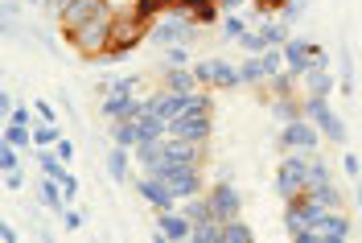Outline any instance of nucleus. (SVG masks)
I'll list each match as a JSON object with an SVG mask.
<instances>
[{"label": "nucleus", "instance_id": "obj_1", "mask_svg": "<svg viewBox=\"0 0 362 243\" xmlns=\"http://www.w3.org/2000/svg\"><path fill=\"white\" fill-rule=\"evenodd\" d=\"M140 169H160V165H202V145L185 136H160L136 149Z\"/></svg>", "mask_w": 362, "mask_h": 243}, {"label": "nucleus", "instance_id": "obj_2", "mask_svg": "<svg viewBox=\"0 0 362 243\" xmlns=\"http://www.w3.org/2000/svg\"><path fill=\"white\" fill-rule=\"evenodd\" d=\"M112 29H115V9H103V13H95L90 21L78 25L74 33H66V38L83 58H103V54L112 50Z\"/></svg>", "mask_w": 362, "mask_h": 243}, {"label": "nucleus", "instance_id": "obj_3", "mask_svg": "<svg viewBox=\"0 0 362 243\" xmlns=\"http://www.w3.org/2000/svg\"><path fill=\"white\" fill-rule=\"evenodd\" d=\"M202 29L206 25H198L194 17H185V13H173V9H169L165 17L153 21V33H148V38L160 42V45H185V50H189V45L202 38Z\"/></svg>", "mask_w": 362, "mask_h": 243}, {"label": "nucleus", "instance_id": "obj_4", "mask_svg": "<svg viewBox=\"0 0 362 243\" xmlns=\"http://www.w3.org/2000/svg\"><path fill=\"white\" fill-rule=\"evenodd\" d=\"M309 165H313V157H309V153H296V149L284 153L280 174H276V194H280L284 202L300 198V194L309 190Z\"/></svg>", "mask_w": 362, "mask_h": 243}, {"label": "nucleus", "instance_id": "obj_5", "mask_svg": "<svg viewBox=\"0 0 362 243\" xmlns=\"http://www.w3.org/2000/svg\"><path fill=\"white\" fill-rule=\"evenodd\" d=\"M300 108H305V120H313L321 136H329V145H346V124H341V115L329 108V99H321V95H305L300 99Z\"/></svg>", "mask_w": 362, "mask_h": 243}, {"label": "nucleus", "instance_id": "obj_6", "mask_svg": "<svg viewBox=\"0 0 362 243\" xmlns=\"http://www.w3.org/2000/svg\"><path fill=\"white\" fill-rule=\"evenodd\" d=\"M153 177L165 181V190L173 194V198H194L198 190H202V174H198V165H160V169H148Z\"/></svg>", "mask_w": 362, "mask_h": 243}, {"label": "nucleus", "instance_id": "obj_7", "mask_svg": "<svg viewBox=\"0 0 362 243\" xmlns=\"http://www.w3.org/2000/svg\"><path fill=\"white\" fill-rule=\"evenodd\" d=\"M194 79L198 83H210V87H243V74L235 62H223V58H202V62H194Z\"/></svg>", "mask_w": 362, "mask_h": 243}, {"label": "nucleus", "instance_id": "obj_8", "mask_svg": "<svg viewBox=\"0 0 362 243\" xmlns=\"http://www.w3.org/2000/svg\"><path fill=\"white\" fill-rule=\"evenodd\" d=\"M206 198H210V210H214V219H218V222H230V219H239V215H243V194H239V190H235V181H226V177L214 181V190H210Z\"/></svg>", "mask_w": 362, "mask_h": 243}, {"label": "nucleus", "instance_id": "obj_9", "mask_svg": "<svg viewBox=\"0 0 362 243\" xmlns=\"http://www.w3.org/2000/svg\"><path fill=\"white\" fill-rule=\"evenodd\" d=\"M317 145H321V128H317L313 120H305V115L280 128V149H284V153H288V149H296V153H313Z\"/></svg>", "mask_w": 362, "mask_h": 243}, {"label": "nucleus", "instance_id": "obj_10", "mask_svg": "<svg viewBox=\"0 0 362 243\" xmlns=\"http://www.w3.org/2000/svg\"><path fill=\"white\" fill-rule=\"evenodd\" d=\"M210 128H214L210 111H181L177 120L169 124V136H185V140H198V145H206V140H210Z\"/></svg>", "mask_w": 362, "mask_h": 243}, {"label": "nucleus", "instance_id": "obj_11", "mask_svg": "<svg viewBox=\"0 0 362 243\" xmlns=\"http://www.w3.org/2000/svg\"><path fill=\"white\" fill-rule=\"evenodd\" d=\"M99 111L107 120H140L148 111V99H140V95H103L99 99Z\"/></svg>", "mask_w": 362, "mask_h": 243}, {"label": "nucleus", "instance_id": "obj_12", "mask_svg": "<svg viewBox=\"0 0 362 243\" xmlns=\"http://www.w3.org/2000/svg\"><path fill=\"white\" fill-rule=\"evenodd\" d=\"M280 50H284V67L293 70V74H305V70L313 67V54L321 45L309 42V38H293V33H288V42L280 45Z\"/></svg>", "mask_w": 362, "mask_h": 243}, {"label": "nucleus", "instance_id": "obj_13", "mask_svg": "<svg viewBox=\"0 0 362 243\" xmlns=\"http://www.w3.org/2000/svg\"><path fill=\"white\" fill-rule=\"evenodd\" d=\"M346 235H350V219H346L341 210H329V215H325V219L317 222V227H309V231H305V239H300V243H313V239L341 243Z\"/></svg>", "mask_w": 362, "mask_h": 243}, {"label": "nucleus", "instance_id": "obj_14", "mask_svg": "<svg viewBox=\"0 0 362 243\" xmlns=\"http://www.w3.org/2000/svg\"><path fill=\"white\" fill-rule=\"evenodd\" d=\"M132 186H136V194H140L144 202H153L157 210H173V206H177V198L165 190V181H160V177H153L148 169H144L140 177H132Z\"/></svg>", "mask_w": 362, "mask_h": 243}, {"label": "nucleus", "instance_id": "obj_15", "mask_svg": "<svg viewBox=\"0 0 362 243\" xmlns=\"http://www.w3.org/2000/svg\"><path fill=\"white\" fill-rule=\"evenodd\" d=\"M103 9H112L107 0H70L66 9H62V17H58V25H62V33H74L83 21H90L95 13H103Z\"/></svg>", "mask_w": 362, "mask_h": 243}, {"label": "nucleus", "instance_id": "obj_16", "mask_svg": "<svg viewBox=\"0 0 362 243\" xmlns=\"http://www.w3.org/2000/svg\"><path fill=\"white\" fill-rule=\"evenodd\" d=\"M157 231L165 235V239L181 243V239H189V235H194V222H189L177 206H173V210H157Z\"/></svg>", "mask_w": 362, "mask_h": 243}, {"label": "nucleus", "instance_id": "obj_17", "mask_svg": "<svg viewBox=\"0 0 362 243\" xmlns=\"http://www.w3.org/2000/svg\"><path fill=\"white\" fill-rule=\"evenodd\" d=\"M181 108H185V95H177V91H169V87L157 91V95H148V111L160 115L165 124H173V120L181 115Z\"/></svg>", "mask_w": 362, "mask_h": 243}, {"label": "nucleus", "instance_id": "obj_18", "mask_svg": "<svg viewBox=\"0 0 362 243\" xmlns=\"http://www.w3.org/2000/svg\"><path fill=\"white\" fill-rule=\"evenodd\" d=\"M300 83H305L309 95H321V99H329L334 87H338V83H334V74H329V67H321V62H313V67L305 70V74H300Z\"/></svg>", "mask_w": 362, "mask_h": 243}, {"label": "nucleus", "instance_id": "obj_19", "mask_svg": "<svg viewBox=\"0 0 362 243\" xmlns=\"http://www.w3.org/2000/svg\"><path fill=\"white\" fill-rule=\"evenodd\" d=\"M239 74H243V83H251V87H264L272 79L268 62H264V54H247L243 62H239Z\"/></svg>", "mask_w": 362, "mask_h": 243}, {"label": "nucleus", "instance_id": "obj_20", "mask_svg": "<svg viewBox=\"0 0 362 243\" xmlns=\"http://www.w3.org/2000/svg\"><path fill=\"white\" fill-rule=\"evenodd\" d=\"M165 87L177 91V95H189V91H198L202 83L194 79V67H169L165 70Z\"/></svg>", "mask_w": 362, "mask_h": 243}, {"label": "nucleus", "instance_id": "obj_21", "mask_svg": "<svg viewBox=\"0 0 362 243\" xmlns=\"http://www.w3.org/2000/svg\"><path fill=\"white\" fill-rule=\"evenodd\" d=\"M37 194H42V202L49 206V210H54V215H62V210L70 206V202H66V194H62V186H58V181H54L49 174H45V177H37Z\"/></svg>", "mask_w": 362, "mask_h": 243}, {"label": "nucleus", "instance_id": "obj_22", "mask_svg": "<svg viewBox=\"0 0 362 243\" xmlns=\"http://www.w3.org/2000/svg\"><path fill=\"white\" fill-rule=\"evenodd\" d=\"M255 29H259L264 45H284V42H288V25L276 21V17H268V13H264V17L255 21Z\"/></svg>", "mask_w": 362, "mask_h": 243}, {"label": "nucleus", "instance_id": "obj_23", "mask_svg": "<svg viewBox=\"0 0 362 243\" xmlns=\"http://www.w3.org/2000/svg\"><path fill=\"white\" fill-rule=\"evenodd\" d=\"M4 145H13V149H21V153H37V145H33V128H25V124H4Z\"/></svg>", "mask_w": 362, "mask_h": 243}, {"label": "nucleus", "instance_id": "obj_24", "mask_svg": "<svg viewBox=\"0 0 362 243\" xmlns=\"http://www.w3.org/2000/svg\"><path fill=\"white\" fill-rule=\"evenodd\" d=\"M181 215L189 222H206V219H214V210H210V198H202V194H194V198H181L177 206Z\"/></svg>", "mask_w": 362, "mask_h": 243}, {"label": "nucleus", "instance_id": "obj_25", "mask_svg": "<svg viewBox=\"0 0 362 243\" xmlns=\"http://www.w3.org/2000/svg\"><path fill=\"white\" fill-rule=\"evenodd\" d=\"M128 149H119V145H112V153H107V174H112V181H119V186H124V181H132V169H128Z\"/></svg>", "mask_w": 362, "mask_h": 243}, {"label": "nucleus", "instance_id": "obj_26", "mask_svg": "<svg viewBox=\"0 0 362 243\" xmlns=\"http://www.w3.org/2000/svg\"><path fill=\"white\" fill-rule=\"evenodd\" d=\"M272 115H276L280 124H293V120H300V115H305V108L296 103L293 95H276V99H272Z\"/></svg>", "mask_w": 362, "mask_h": 243}, {"label": "nucleus", "instance_id": "obj_27", "mask_svg": "<svg viewBox=\"0 0 362 243\" xmlns=\"http://www.w3.org/2000/svg\"><path fill=\"white\" fill-rule=\"evenodd\" d=\"M194 243H223V222L218 219H206V222H194Z\"/></svg>", "mask_w": 362, "mask_h": 243}, {"label": "nucleus", "instance_id": "obj_28", "mask_svg": "<svg viewBox=\"0 0 362 243\" xmlns=\"http://www.w3.org/2000/svg\"><path fill=\"white\" fill-rule=\"evenodd\" d=\"M305 194H313L317 202H325V206H334V210H341V194L334 190V181H317V186H309Z\"/></svg>", "mask_w": 362, "mask_h": 243}, {"label": "nucleus", "instance_id": "obj_29", "mask_svg": "<svg viewBox=\"0 0 362 243\" xmlns=\"http://www.w3.org/2000/svg\"><path fill=\"white\" fill-rule=\"evenodd\" d=\"M58 140H62L58 124H45V120L33 124V145H37V149H49V145H58Z\"/></svg>", "mask_w": 362, "mask_h": 243}, {"label": "nucleus", "instance_id": "obj_30", "mask_svg": "<svg viewBox=\"0 0 362 243\" xmlns=\"http://www.w3.org/2000/svg\"><path fill=\"white\" fill-rule=\"evenodd\" d=\"M99 95H136V79L132 74H115L99 87Z\"/></svg>", "mask_w": 362, "mask_h": 243}, {"label": "nucleus", "instance_id": "obj_31", "mask_svg": "<svg viewBox=\"0 0 362 243\" xmlns=\"http://www.w3.org/2000/svg\"><path fill=\"white\" fill-rule=\"evenodd\" d=\"M251 239H255V235H251L247 222H239V219L223 222V243H251Z\"/></svg>", "mask_w": 362, "mask_h": 243}, {"label": "nucleus", "instance_id": "obj_32", "mask_svg": "<svg viewBox=\"0 0 362 243\" xmlns=\"http://www.w3.org/2000/svg\"><path fill=\"white\" fill-rule=\"evenodd\" d=\"M37 169L49 174V177H58L62 169H66V161H62L58 153H49V149H37Z\"/></svg>", "mask_w": 362, "mask_h": 243}, {"label": "nucleus", "instance_id": "obj_33", "mask_svg": "<svg viewBox=\"0 0 362 243\" xmlns=\"http://www.w3.org/2000/svg\"><path fill=\"white\" fill-rule=\"evenodd\" d=\"M293 83H300V74H293V70H280V74L268 79L272 95H293Z\"/></svg>", "mask_w": 362, "mask_h": 243}, {"label": "nucleus", "instance_id": "obj_34", "mask_svg": "<svg viewBox=\"0 0 362 243\" xmlns=\"http://www.w3.org/2000/svg\"><path fill=\"white\" fill-rule=\"evenodd\" d=\"M243 33H247V21H243L239 13H226V17H223V38H226V42H239Z\"/></svg>", "mask_w": 362, "mask_h": 243}, {"label": "nucleus", "instance_id": "obj_35", "mask_svg": "<svg viewBox=\"0 0 362 243\" xmlns=\"http://www.w3.org/2000/svg\"><path fill=\"white\" fill-rule=\"evenodd\" d=\"M341 91H354V54H350V45H341Z\"/></svg>", "mask_w": 362, "mask_h": 243}, {"label": "nucleus", "instance_id": "obj_36", "mask_svg": "<svg viewBox=\"0 0 362 243\" xmlns=\"http://www.w3.org/2000/svg\"><path fill=\"white\" fill-rule=\"evenodd\" d=\"M54 181L62 186V194H66V202H74V198H78V177L70 174V169H62V174L54 177Z\"/></svg>", "mask_w": 362, "mask_h": 243}, {"label": "nucleus", "instance_id": "obj_37", "mask_svg": "<svg viewBox=\"0 0 362 243\" xmlns=\"http://www.w3.org/2000/svg\"><path fill=\"white\" fill-rule=\"evenodd\" d=\"M185 62H189L185 45H165V67H185Z\"/></svg>", "mask_w": 362, "mask_h": 243}, {"label": "nucleus", "instance_id": "obj_38", "mask_svg": "<svg viewBox=\"0 0 362 243\" xmlns=\"http://www.w3.org/2000/svg\"><path fill=\"white\" fill-rule=\"evenodd\" d=\"M239 45H243L247 54H264V50H268V45H264V38H259V29H247V33L239 38Z\"/></svg>", "mask_w": 362, "mask_h": 243}, {"label": "nucleus", "instance_id": "obj_39", "mask_svg": "<svg viewBox=\"0 0 362 243\" xmlns=\"http://www.w3.org/2000/svg\"><path fill=\"white\" fill-rule=\"evenodd\" d=\"M33 115H37V111H29L25 103H13V111H8V120H13V124H25V128H33V124H37Z\"/></svg>", "mask_w": 362, "mask_h": 243}, {"label": "nucleus", "instance_id": "obj_40", "mask_svg": "<svg viewBox=\"0 0 362 243\" xmlns=\"http://www.w3.org/2000/svg\"><path fill=\"white\" fill-rule=\"evenodd\" d=\"M21 149H13V145H0V169H17L21 165Z\"/></svg>", "mask_w": 362, "mask_h": 243}, {"label": "nucleus", "instance_id": "obj_41", "mask_svg": "<svg viewBox=\"0 0 362 243\" xmlns=\"http://www.w3.org/2000/svg\"><path fill=\"white\" fill-rule=\"evenodd\" d=\"M58 219H62V227H66V231H78V227H83V219H87V215H83V210H74V206H66V210H62Z\"/></svg>", "mask_w": 362, "mask_h": 243}, {"label": "nucleus", "instance_id": "obj_42", "mask_svg": "<svg viewBox=\"0 0 362 243\" xmlns=\"http://www.w3.org/2000/svg\"><path fill=\"white\" fill-rule=\"evenodd\" d=\"M4 190H25V169H4Z\"/></svg>", "mask_w": 362, "mask_h": 243}, {"label": "nucleus", "instance_id": "obj_43", "mask_svg": "<svg viewBox=\"0 0 362 243\" xmlns=\"http://www.w3.org/2000/svg\"><path fill=\"white\" fill-rule=\"evenodd\" d=\"M33 111H37V120H45V124H58V111H54V103L37 99V103H33Z\"/></svg>", "mask_w": 362, "mask_h": 243}, {"label": "nucleus", "instance_id": "obj_44", "mask_svg": "<svg viewBox=\"0 0 362 243\" xmlns=\"http://www.w3.org/2000/svg\"><path fill=\"white\" fill-rule=\"evenodd\" d=\"M54 103H58V108L66 111V115H74V99L66 95V87H58V91H54Z\"/></svg>", "mask_w": 362, "mask_h": 243}, {"label": "nucleus", "instance_id": "obj_45", "mask_svg": "<svg viewBox=\"0 0 362 243\" xmlns=\"http://www.w3.org/2000/svg\"><path fill=\"white\" fill-rule=\"evenodd\" d=\"M54 153H58V157H62V161H66V165H70V161H74V145H70L66 136H62V140L54 145Z\"/></svg>", "mask_w": 362, "mask_h": 243}, {"label": "nucleus", "instance_id": "obj_46", "mask_svg": "<svg viewBox=\"0 0 362 243\" xmlns=\"http://www.w3.org/2000/svg\"><path fill=\"white\" fill-rule=\"evenodd\" d=\"M70 0H42V13H49V17H62V9H66Z\"/></svg>", "mask_w": 362, "mask_h": 243}, {"label": "nucleus", "instance_id": "obj_47", "mask_svg": "<svg viewBox=\"0 0 362 243\" xmlns=\"http://www.w3.org/2000/svg\"><path fill=\"white\" fill-rule=\"evenodd\" d=\"M341 169H346V174H350V177H358V174H362L358 157H354V153H346V157H341Z\"/></svg>", "mask_w": 362, "mask_h": 243}, {"label": "nucleus", "instance_id": "obj_48", "mask_svg": "<svg viewBox=\"0 0 362 243\" xmlns=\"http://www.w3.org/2000/svg\"><path fill=\"white\" fill-rule=\"evenodd\" d=\"M107 4H112L115 13H132L136 9V0H107Z\"/></svg>", "mask_w": 362, "mask_h": 243}, {"label": "nucleus", "instance_id": "obj_49", "mask_svg": "<svg viewBox=\"0 0 362 243\" xmlns=\"http://www.w3.org/2000/svg\"><path fill=\"white\" fill-rule=\"evenodd\" d=\"M218 4H223L226 13H239V9H243V4H247V0H218Z\"/></svg>", "mask_w": 362, "mask_h": 243}, {"label": "nucleus", "instance_id": "obj_50", "mask_svg": "<svg viewBox=\"0 0 362 243\" xmlns=\"http://www.w3.org/2000/svg\"><path fill=\"white\" fill-rule=\"evenodd\" d=\"M358 202H362V177H358Z\"/></svg>", "mask_w": 362, "mask_h": 243}]
</instances>
